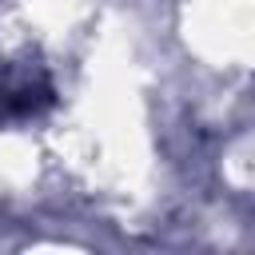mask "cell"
Here are the masks:
<instances>
[{"instance_id":"obj_1","label":"cell","mask_w":255,"mask_h":255,"mask_svg":"<svg viewBox=\"0 0 255 255\" xmlns=\"http://www.w3.org/2000/svg\"><path fill=\"white\" fill-rule=\"evenodd\" d=\"M52 104H56V96H52V88L44 80L40 84H24L16 92H0V120H8V116H36V112H44Z\"/></svg>"}]
</instances>
